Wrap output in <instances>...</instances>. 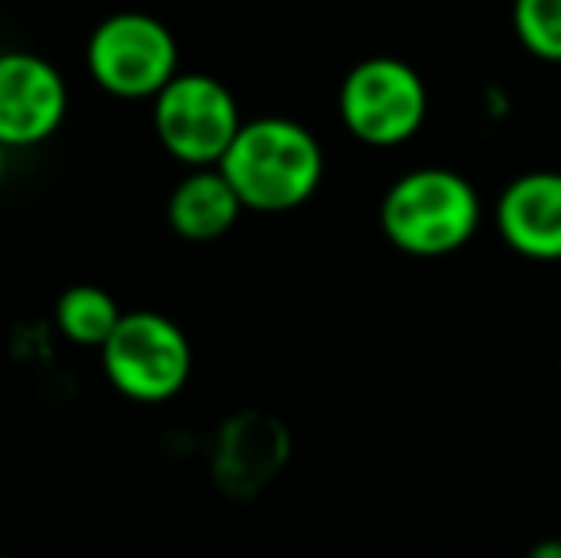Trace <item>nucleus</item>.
<instances>
[{"instance_id": "nucleus-14", "label": "nucleus", "mask_w": 561, "mask_h": 558, "mask_svg": "<svg viewBox=\"0 0 561 558\" xmlns=\"http://www.w3.org/2000/svg\"><path fill=\"white\" fill-rule=\"evenodd\" d=\"M0 180H4V146H0Z\"/></svg>"}, {"instance_id": "nucleus-8", "label": "nucleus", "mask_w": 561, "mask_h": 558, "mask_svg": "<svg viewBox=\"0 0 561 558\" xmlns=\"http://www.w3.org/2000/svg\"><path fill=\"white\" fill-rule=\"evenodd\" d=\"M496 230L527 261H561V172H524L501 192Z\"/></svg>"}, {"instance_id": "nucleus-2", "label": "nucleus", "mask_w": 561, "mask_h": 558, "mask_svg": "<svg viewBox=\"0 0 561 558\" xmlns=\"http://www.w3.org/2000/svg\"><path fill=\"white\" fill-rule=\"evenodd\" d=\"M378 223L398 253L436 261L473 241L481 226V195L455 169H413L382 195Z\"/></svg>"}, {"instance_id": "nucleus-7", "label": "nucleus", "mask_w": 561, "mask_h": 558, "mask_svg": "<svg viewBox=\"0 0 561 558\" xmlns=\"http://www.w3.org/2000/svg\"><path fill=\"white\" fill-rule=\"evenodd\" d=\"M69 92L38 54H0V146H38L61 127Z\"/></svg>"}, {"instance_id": "nucleus-3", "label": "nucleus", "mask_w": 561, "mask_h": 558, "mask_svg": "<svg viewBox=\"0 0 561 558\" xmlns=\"http://www.w3.org/2000/svg\"><path fill=\"white\" fill-rule=\"evenodd\" d=\"M176 38L146 12L107 15L89 38L92 81L118 100H157L176 81Z\"/></svg>"}, {"instance_id": "nucleus-1", "label": "nucleus", "mask_w": 561, "mask_h": 558, "mask_svg": "<svg viewBox=\"0 0 561 558\" xmlns=\"http://www.w3.org/2000/svg\"><path fill=\"white\" fill-rule=\"evenodd\" d=\"M218 169L244 207L279 215L302 207L318 192L325 176V153L302 123L264 115L244 123Z\"/></svg>"}, {"instance_id": "nucleus-11", "label": "nucleus", "mask_w": 561, "mask_h": 558, "mask_svg": "<svg viewBox=\"0 0 561 558\" xmlns=\"http://www.w3.org/2000/svg\"><path fill=\"white\" fill-rule=\"evenodd\" d=\"M118 321H123V310L104 287L77 283L58 298V329L73 344H84V349H104L118 329Z\"/></svg>"}, {"instance_id": "nucleus-12", "label": "nucleus", "mask_w": 561, "mask_h": 558, "mask_svg": "<svg viewBox=\"0 0 561 558\" xmlns=\"http://www.w3.org/2000/svg\"><path fill=\"white\" fill-rule=\"evenodd\" d=\"M516 38L542 61H561V0H512Z\"/></svg>"}, {"instance_id": "nucleus-9", "label": "nucleus", "mask_w": 561, "mask_h": 558, "mask_svg": "<svg viewBox=\"0 0 561 558\" xmlns=\"http://www.w3.org/2000/svg\"><path fill=\"white\" fill-rule=\"evenodd\" d=\"M283 463H287V432L275 418L241 413L226 421L215 452V478L222 490L249 498L264 482H272Z\"/></svg>"}, {"instance_id": "nucleus-6", "label": "nucleus", "mask_w": 561, "mask_h": 558, "mask_svg": "<svg viewBox=\"0 0 561 558\" xmlns=\"http://www.w3.org/2000/svg\"><path fill=\"white\" fill-rule=\"evenodd\" d=\"M153 127L176 161L210 169L222 164L244 119L222 81L207 73H176V81L153 100Z\"/></svg>"}, {"instance_id": "nucleus-4", "label": "nucleus", "mask_w": 561, "mask_h": 558, "mask_svg": "<svg viewBox=\"0 0 561 558\" xmlns=\"http://www.w3.org/2000/svg\"><path fill=\"white\" fill-rule=\"evenodd\" d=\"M104 372L130 402H169L192 375V344L172 318L153 310L123 314L104 344Z\"/></svg>"}, {"instance_id": "nucleus-10", "label": "nucleus", "mask_w": 561, "mask_h": 558, "mask_svg": "<svg viewBox=\"0 0 561 558\" xmlns=\"http://www.w3.org/2000/svg\"><path fill=\"white\" fill-rule=\"evenodd\" d=\"M241 210V195L222 176V169H195L172 192L169 223L187 241H218L222 234L233 230Z\"/></svg>"}, {"instance_id": "nucleus-5", "label": "nucleus", "mask_w": 561, "mask_h": 558, "mask_svg": "<svg viewBox=\"0 0 561 558\" xmlns=\"http://www.w3.org/2000/svg\"><path fill=\"white\" fill-rule=\"evenodd\" d=\"M428 89L401 58H367L340 84V119L367 146H401L424 127Z\"/></svg>"}, {"instance_id": "nucleus-13", "label": "nucleus", "mask_w": 561, "mask_h": 558, "mask_svg": "<svg viewBox=\"0 0 561 558\" xmlns=\"http://www.w3.org/2000/svg\"><path fill=\"white\" fill-rule=\"evenodd\" d=\"M527 558H561V539H542L527 551Z\"/></svg>"}]
</instances>
